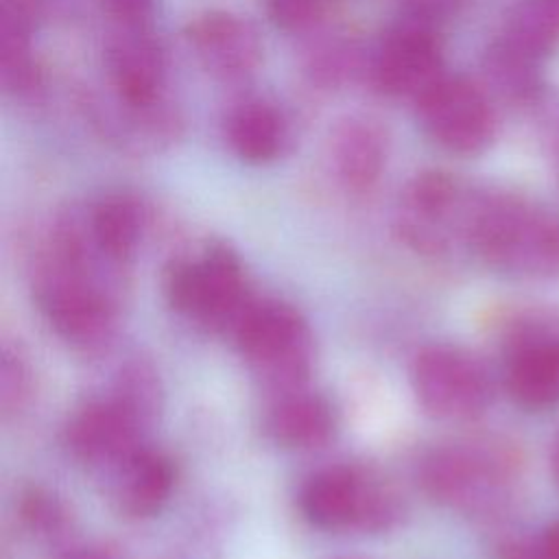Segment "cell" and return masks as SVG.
Masks as SVG:
<instances>
[{"instance_id": "836d02e7", "label": "cell", "mask_w": 559, "mask_h": 559, "mask_svg": "<svg viewBox=\"0 0 559 559\" xmlns=\"http://www.w3.org/2000/svg\"><path fill=\"white\" fill-rule=\"evenodd\" d=\"M341 559H356V557H341Z\"/></svg>"}, {"instance_id": "ffe728a7", "label": "cell", "mask_w": 559, "mask_h": 559, "mask_svg": "<svg viewBox=\"0 0 559 559\" xmlns=\"http://www.w3.org/2000/svg\"><path fill=\"white\" fill-rule=\"evenodd\" d=\"M483 72L489 90L511 105H531L542 94L539 59L502 35L487 46L483 55Z\"/></svg>"}, {"instance_id": "5bb4252c", "label": "cell", "mask_w": 559, "mask_h": 559, "mask_svg": "<svg viewBox=\"0 0 559 559\" xmlns=\"http://www.w3.org/2000/svg\"><path fill=\"white\" fill-rule=\"evenodd\" d=\"M223 140L240 162L266 166L290 153L295 131L288 111L277 100L245 94L223 116Z\"/></svg>"}, {"instance_id": "5b68a950", "label": "cell", "mask_w": 559, "mask_h": 559, "mask_svg": "<svg viewBox=\"0 0 559 559\" xmlns=\"http://www.w3.org/2000/svg\"><path fill=\"white\" fill-rule=\"evenodd\" d=\"M421 491L441 507L465 515L502 509L513 487L511 459L487 443H445L417 463Z\"/></svg>"}, {"instance_id": "ba28073f", "label": "cell", "mask_w": 559, "mask_h": 559, "mask_svg": "<svg viewBox=\"0 0 559 559\" xmlns=\"http://www.w3.org/2000/svg\"><path fill=\"white\" fill-rule=\"evenodd\" d=\"M362 74L380 96L415 105L445 74L439 28L400 17L367 50Z\"/></svg>"}, {"instance_id": "cb8c5ba5", "label": "cell", "mask_w": 559, "mask_h": 559, "mask_svg": "<svg viewBox=\"0 0 559 559\" xmlns=\"http://www.w3.org/2000/svg\"><path fill=\"white\" fill-rule=\"evenodd\" d=\"M367 52L358 50L352 41L336 39L321 44L308 59V74L321 87H336L354 72H365Z\"/></svg>"}, {"instance_id": "4fadbf2b", "label": "cell", "mask_w": 559, "mask_h": 559, "mask_svg": "<svg viewBox=\"0 0 559 559\" xmlns=\"http://www.w3.org/2000/svg\"><path fill=\"white\" fill-rule=\"evenodd\" d=\"M146 430L148 426L138 415L107 393L74 408L63 428V443L79 463L109 472L144 445Z\"/></svg>"}, {"instance_id": "ac0fdd59", "label": "cell", "mask_w": 559, "mask_h": 559, "mask_svg": "<svg viewBox=\"0 0 559 559\" xmlns=\"http://www.w3.org/2000/svg\"><path fill=\"white\" fill-rule=\"evenodd\" d=\"M39 22L26 0H0V83L9 96L26 98L41 87L35 57Z\"/></svg>"}, {"instance_id": "8992f818", "label": "cell", "mask_w": 559, "mask_h": 559, "mask_svg": "<svg viewBox=\"0 0 559 559\" xmlns=\"http://www.w3.org/2000/svg\"><path fill=\"white\" fill-rule=\"evenodd\" d=\"M474 188L443 170H424L400 192L393 227L415 253L441 258L465 247V221Z\"/></svg>"}, {"instance_id": "d6986e66", "label": "cell", "mask_w": 559, "mask_h": 559, "mask_svg": "<svg viewBox=\"0 0 559 559\" xmlns=\"http://www.w3.org/2000/svg\"><path fill=\"white\" fill-rule=\"evenodd\" d=\"M85 218L100 253L114 264L127 269L148 223L142 199L129 192H109L85 207Z\"/></svg>"}, {"instance_id": "3957f363", "label": "cell", "mask_w": 559, "mask_h": 559, "mask_svg": "<svg viewBox=\"0 0 559 559\" xmlns=\"http://www.w3.org/2000/svg\"><path fill=\"white\" fill-rule=\"evenodd\" d=\"M297 502L312 526L332 533L380 535L393 531L404 518V500L386 480L371 469L345 463L312 472Z\"/></svg>"}, {"instance_id": "30bf717a", "label": "cell", "mask_w": 559, "mask_h": 559, "mask_svg": "<svg viewBox=\"0 0 559 559\" xmlns=\"http://www.w3.org/2000/svg\"><path fill=\"white\" fill-rule=\"evenodd\" d=\"M502 382L511 400L526 411L559 404V323L550 319L518 321L504 341Z\"/></svg>"}, {"instance_id": "4dcf8cb0", "label": "cell", "mask_w": 559, "mask_h": 559, "mask_svg": "<svg viewBox=\"0 0 559 559\" xmlns=\"http://www.w3.org/2000/svg\"><path fill=\"white\" fill-rule=\"evenodd\" d=\"M26 2L37 13L39 20H46V17H50L55 13L66 11L72 0H26Z\"/></svg>"}, {"instance_id": "9a60e30c", "label": "cell", "mask_w": 559, "mask_h": 559, "mask_svg": "<svg viewBox=\"0 0 559 559\" xmlns=\"http://www.w3.org/2000/svg\"><path fill=\"white\" fill-rule=\"evenodd\" d=\"M389 151V131L376 118H343L330 138V159L338 186L356 197L371 192L386 170Z\"/></svg>"}, {"instance_id": "d6a6232c", "label": "cell", "mask_w": 559, "mask_h": 559, "mask_svg": "<svg viewBox=\"0 0 559 559\" xmlns=\"http://www.w3.org/2000/svg\"><path fill=\"white\" fill-rule=\"evenodd\" d=\"M557 166H559V144H557Z\"/></svg>"}, {"instance_id": "d4e9b609", "label": "cell", "mask_w": 559, "mask_h": 559, "mask_svg": "<svg viewBox=\"0 0 559 559\" xmlns=\"http://www.w3.org/2000/svg\"><path fill=\"white\" fill-rule=\"evenodd\" d=\"M35 373L24 352L11 343L0 352V406L4 415H20L33 400Z\"/></svg>"}, {"instance_id": "8fae6325", "label": "cell", "mask_w": 559, "mask_h": 559, "mask_svg": "<svg viewBox=\"0 0 559 559\" xmlns=\"http://www.w3.org/2000/svg\"><path fill=\"white\" fill-rule=\"evenodd\" d=\"M103 68L114 98L133 107H153L168 100L166 50L151 24H111L103 46Z\"/></svg>"}, {"instance_id": "484cf974", "label": "cell", "mask_w": 559, "mask_h": 559, "mask_svg": "<svg viewBox=\"0 0 559 559\" xmlns=\"http://www.w3.org/2000/svg\"><path fill=\"white\" fill-rule=\"evenodd\" d=\"M334 0H266L271 22L286 33L317 28L332 11Z\"/></svg>"}, {"instance_id": "83f0119b", "label": "cell", "mask_w": 559, "mask_h": 559, "mask_svg": "<svg viewBox=\"0 0 559 559\" xmlns=\"http://www.w3.org/2000/svg\"><path fill=\"white\" fill-rule=\"evenodd\" d=\"M402 2V17L441 28L445 20L456 13L459 0H400Z\"/></svg>"}, {"instance_id": "1f68e13d", "label": "cell", "mask_w": 559, "mask_h": 559, "mask_svg": "<svg viewBox=\"0 0 559 559\" xmlns=\"http://www.w3.org/2000/svg\"><path fill=\"white\" fill-rule=\"evenodd\" d=\"M555 467H557V476H559V441L555 445Z\"/></svg>"}, {"instance_id": "f1b7e54d", "label": "cell", "mask_w": 559, "mask_h": 559, "mask_svg": "<svg viewBox=\"0 0 559 559\" xmlns=\"http://www.w3.org/2000/svg\"><path fill=\"white\" fill-rule=\"evenodd\" d=\"M504 559H559V522H552L535 542L507 546Z\"/></svg>"}, {"instance_id": "f546056e", "label": "cell", "mask_w": 559, "mask_h": 559, "mask_svg": "<svg viewBox=\"0 0 559 559\" xmlns=\"http://www.w3.org/2000/svg\"><path fill=\"white\" fill-rule=\"evenodd\" d=\"M61 559H118V555L107 544H83L63 552Z\"/></svg>"}, {"instance_id": "9c48e42d", "label": "cell", "mask_w": 559, "mask_h": 559, "mask_svg": "<svg viewBox=\"0 0 559 559\" xmlns=\"http://www.w3.org/2000/svg\"><path fill=\"white\" fill-rule=\"evenodd\" d=\"M415 114L430 142L452 155H478L496 138L491 94L461 74H443L417 103Z\"/></svg>"}, {"instance_id": "52a82bcc", "label": "cell", "mask_w": 559, "mask_h": 559, "mask_svg": "<svg viewBox=\"0 0 559 559\" xmlns=\"http://www.w3.org/2000/svg\"><path fill=\"white\" fill-rule=\"evenodd\" d=\"M411 386L419 406L441 421H472L493 400V382L485 365L467 349L432 343L411 362Z\"/></svg>"}, {"instance_id": "4316f807", "label": "cell", "mask_w": 559, "mask_h": 559, "mask_svg": "<svg viewBox=\"0 0 559 559\" xmlns=\"http://www.w3.org/2000/svg\"><path fill=\"white\" fill-rule=\"evenodd\" d=\"M159 0H100V7L111 24L138 26L151 24Z\"/></svg>"}, {"instance_id": "7402d4cb", "label": "cell", "mask_w": 559, "mask_h": 559, "mask_svg": "<svg viewBox=\"0 0 559 559\" xmlns=\"http://www.w3.org/2000/svg\"><path fill=\"white\" fill-rule=\"evenodd\" d=\"M109 393L118 397L148 428L162 411V380L157 369L146 358H131L124 365H120Z\"/></svg>"}, {"instance_id": "e0dca14e", "label": "cell", "mask_w": 559, "mask_h": 559, "mask_svg": "<svg viewBox=\"0 0 559 559\" xmlns=\"http://www.w3.org/2000/svg\"><path fill=\"white\" fill-rule=\"evenodd\" d=\"M338 426L330 397L306 386L275 393L264 411V435L288 450H314L325 445Z\"/></svg>"}, {"instance_id": "603a6c76", "label": "cell", "mask_w": 559, "mask_h": 559, "mask_svg": "<svg viewBox=\"0 0 559 559\" xmlns=\"http://www.w3.org/2000/svg\"><path fill=\"white\" fill-rule=\"evenodd\" d=\"M17 520L37 539H59L68 528V509L52 491L31 485L17 498Z\"/></svg>"}, {"instance_id": "7c38bea8", "label": "cell", "mask_w": 559, "mask_h": 559, "mask_svg": "<svg viewBox=\"0 0 559 559\" xmlns=\"http://www.w3.org/2000/svg\"><path fill=\"white\" fill-rule=\"evenodd\" d=\"M183 39L194 61L223 83L251 79L264 59V41L255 24L225 9H207L190 17Z\"/></svg>"}, {"instance_id": "6da1fadb", "label": "cell", "mask_w": 559, "mask_h": 559, "mask_svg": "<svg viewBox=\"0 0 559 559\" xmlns=\"http://www.w3.org/2000/svg\"><path fill=\"white\" fill-rule=\"evenodd\" d=\"M465 249L502 273L559 277V210L511 192L474 190Z\"/></svg>"}, {"instance_id": "44dd1931", "label": "cell", "mask_w": 559, "mask_h": 559, "mask_svg": "<svg viewBox=\"0 0 559 559\" xmlns=\"http://www.w3.org/2000/svg\"><path fill=\"white\" fill-rule=\"evenodd\" d=\"M500 35L542 61L559 48V0H513Z\"/></svg>"}, {"instance_id": "277c9868", "label": "cell", "mask_w": 559, "mask_h": 559, "mask_svg": "<svg viewBox=\"0 0 559 559\" xmlns=\"http://www.w3.org/2000/svg\"><path fill=\"white\" fill-rule=\"evenodd\" d=\"M229 338L249 371L273 393L306 386L314 365V336L295 306L255 297Z\"/></svg>"}, {"instance_id": "2e32d148", "label": "cell", "mask_w": 559, "mask_h": 559, "mask_svg": "<svg viewBox=\"0 0 559 559\" xmlns=\"http://www.w3.org/2000/svg\"><path fill=\"white\" fill-rule=\"evenodd\" d=\"M109 493L114 507L133 520L157 515L168 502L177 467L168 454L151 445H140L109 469Z\"/></svg>"}, {"instance_id": "7a4b0ae2", "label": "cell", "mask_w": 559, "mask_h": 559, "mask_svg": "<svg viewBox=\"0 0 559 559\" xmlns=\"http://www.w3.org/2000/svg\"><path fill=\"white\" fill-rule=\"evenodd\" d=\"M168 306L190 323L231 336L255 301L242 260L225 242H207L197 258H177L166 266Z\"/></svg>"}]
</instances>
